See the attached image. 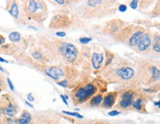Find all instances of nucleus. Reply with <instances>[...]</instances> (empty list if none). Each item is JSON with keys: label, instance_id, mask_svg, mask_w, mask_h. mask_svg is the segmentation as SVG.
<instances>
[{"label": "nucleus", "instance_id": "f257e3e1", "mask_svg": "<svg viewBox=\"0 0 160 124\" xmlns=\"http://www.w3.org/2000/svg\"><path fill=\"white\" fill-rule=\"evenodd\" d=\"M37 39L38 44L51 56L53 64H64L76 68L82 65L83 57L74 44L50 36H39Z\"/></svg>", "mask_w": 160, "mask_h": 124}, {"label": "nucleus", "instance_id": "f03ea898", "mask_svg": "<svg viewBox=\"0 0 160 124\" xmlns=\"http://www.w3.org/2000/svg\"><path fill=\"white\" fill-rule=\"evenodd\" d=\"M17 59L44 73L46 76L55 81L57 85L65 89H74L82 81L84 77L77 68L64 64L42 65L32 60L29 55L25 53H22L18 56Z\"/></svg>", "mask_w": 160, "mask_h": 124}, {"label": "nucleus", "instance_id": "7ed1b4c3", "mask_svg": "<svg viewBox=\"0 0 160 124\" xmlns=\"http://www.w3.org/2000/svg\"><path fill=\"white\" fill-rule=\"evenodd\" d=\"M100 74L101 77L107 83L119 84L122 85V89L139 85L136 77L137 72L134 63L124 58L115 57Z\"/></svg>", "mask_w": 160, "mask_h": 124}, {"label": "nucleus", "instance_id": "20e7f679", "mask_svg": "<svg viewBox=\"0 0 160 124\" xmlns=\"http://www.w3.org/2000/svg\"><path fill=\"white\" fill-rule=\"evenodd\" d=\"M105 83L107 82L102 78L90 80L88 77L84 76L82 81L70 92V97L73 105L80 106L85 104L92 97L99 92L98 91L99 89L101 93H106Z\"/></svg>", "mask_w": 160, "mask_h": 124}, {"label": "nucleus", "instance_id": "39448f33", "mask_svg": "<svg viewBox=\"0 0 160 124\" xmlns=\"http://www.w3.org/2000/svg\"><path fill=\"white\" fill-rule=\"evenodd\" d=\"M116 1L89 0L86 1L80 10V17L83 19H101L116 12Z\"/></svg>", "mask_w": 160, "mask_h": 124}, {"label": "nucleus", "instance_id": "423d86ee", "mask_svg": "<svg viewBox=\"0 0 160 124\" xmlns=\"http://www.w3.org/2000/svg\"><path fill=\"white\" fill-rule=\"evenodd\" d=\"M22 9L28 22L42 24L48 17L47 3L42 0H25L22 2Z\"/></svg>", "mask_w": 160, "mask_h": 124}, {"label": "nucleus", "instance_id": "0eeeda50", "mask_svg": "<svg viewBox=\"0 0 160 124\" xmlns=\"http://www.w3.org/2000/svg\"><path fill=\"white\" fill-rule=\"evenodd\" d=\"M145 32V29L142 26L127 25L112 38L116 43L123 44L133 49Z\"/></svg>", "mask_w": 160, "mask_h": 124}, {"label": "nucleus", "instance_id": "6e6552de", "mask_svg": "<svg viewBox=\"0 0 160 124\" xmlns=\"http://www.w3.org/2000/svg\"><path fill=\"white\" fill-rule=\"evenodd\" d=\"M139 95V91H137L136 87H128L120 89L117 103L113 109L120 111L131 110L133 103Z\"/></svg>", "mask_w": 160, "mask_h": 124}, {"label": "nucleus", "instance_id": "1a4fd4ad", "mask_svg": "<svg viewBox=\"0 0 160 124\" xmlns=\"http://www.w3.org/2000/svg\"><path fill=\"white\" fill-rule=\"evenodd\" d=\"M34 124H72L62 115L52 111H38L33 115Z\"/></svg>", "mask_w": 160, "mask_h": 124}, {"label": "nucleus", "instance_id": "9d476101", "mask_svg": "<svg viewBox=\"0 0 160 124\" xmlns=\"http://www.w3.org/2000/svg\"><path fill=\"white\" fill-rule=\"evenodd\" d=\"M19 111V105L14 97L8 93L2 96L0 98V112L4 116L15 118Z\"/></svg>", "mask_w": 160, "mask_h": 124}, {"label": "nucleus", "instance_id": "9b49d317", "mask_svg": "<svg viewBox=\"0 0 160 124\" xmlns=\"http://www.w3.org/2000/svg\"><path fill=\"white\" fill-rule=\"evenodd\" d=\"M28 54L31 58L32 60H33L37 63L42 64V65H52V64H53V59H51V56L49 55L48 51L39 44L30 48Z\"/></svg>", "mask_w": 160, "mask_h": 124}, {"label": "nucleus", "instance_id": "f8f14e48", "mask_svg": "<svg viewBox=\"0 0 160 124\" xmlns=\"http://www.w3.org/2000/svg\"><path fill=\"white\" fill-rule=\"evenodd\" d=\"M6 10L17 24L20 25L27 24L28 21L26 20L22 9V2L16 1V0L8 1L6 3Z\"/></svg>", "mask_w": 160, "mask_h": 124}, {"label": "nucleus", "instance_id": "ddd939ff", "mask_svg": "<svg viewBox=\"0 0 160 124\" xmlns=\"http://www.w3.org/2000/svg\"><path fill=\"white\" fill-rule=\"evenodd\" d=\"M73 20L66 13H57L52 17L48 28L51 29L65 30L71 27Z\"/></svg>", "mask_w": 160, "mask_h": 124}, {"label": "nucleus", "instance_id": "4468645a", "mask_svg": "<svg viewBox=\"0 0 160 124\" xmlns=\"http://www.w3.org/2000/svg\"><path fill=\"white\" fill-rule=\"evenodd\" d=\"M127 25L128 24L123 21L122 19H118V18L113 19L106 22L102 28L101 32L103 35L113 37Z\"/></svg>", "mask_w": 160, "mask_h": 124}, {"label": "nucleus", "instance_id": "2eb2a0df", "mask_svg": "<svg viewBox=\"0 0 160 124\" xmlns=\"http://www.w3.org/2000/svg\"><path fill=\"white\" fill-rule=\"evenodd\" d=\"M152 44V36L148 31H146L139 39L137 45L134 47V50L138 54H147L150 51Z\"/></svg>", "mask_w": 160, "mask_h": 124}, {"label": "nucleus", "instance_id": "dca6fc26", "mask_svg": "<svg viewBox=\"0 0 160 124\" xmlns=\"http://www.w3.org/2000/svg\"><path fill=\"white\" fill-rule=\"evenodd\" d=\"M92 69L96 74L101 73L105 64V54L102 51H94L91 55Z\"/></svg>", "mask_w": 160, "mask_h": 124}, {"label": "nucleus", "instance_id": "f3484780", "mask_svg": "<svg viewBox=\"0 0 160 124\" xmlns=\"http://www.w3.org/2000/svg\"><path fill=\"white\" fill-rule=\"evenodd\" d=\"M118 97H119V91H109L104 94L103 101L102 103L100 108L103 109H111L114 107L117 103Z\"/></svg>", "mask_w": 160, "mask_h": 124}, {"label": "nucleus", "instance_id": "a211bd4d", "mask_svg": "<svg viewBox=\"0 0 160 124\" xmlns=\"http://www.w3.org/2000/svg\"><path fill=\"white\" fill-rule=\"evenodd\" d=\"M14 124H34L33 116L28 110H23L19 117L16 119Z\"/></svg>", "mask_w": 160, "mask_h": 124}, {"label": "nucleus", "instance_id": "6ab92c4d", "mask_svg": "<svg viewBox=\"0 0 160 124\" xmlns=\"http://www.w3.org/2000/svg\"><path fill=\"white\" fill-rule=\"evenodd\" d=\"M104 94L101 92H98L97 95H95L93 97H92L85 104V107L88 109H94V108H100L102 103L103 101Z\"/></svg>", "mask_w": 160, "mask_h": 124}, {"label": "nucleus", "instance_id": "aec40b11", "mask_svg": "<svg viewBox=\"0 0 160 124\" xmlns=\"http://www.w3.org/2000/svg\"><path fill=\"white\" fill-rule=\"evenodd\" d=\"M131 109L135 110V111H137L139 113L146 112L145 101V98H144L142 95H141L139 94V96L136 98L134 102L133 103Z\"/></svg>", "mask_w": 160, "mask_h": 124}, {"label": "nucleus", "instance_id": "412c9836", "mask_svg": "<svg viewBox=\"0 0 160 124\" xmlns=\"http://www.w3.org/2000/svg\"><path fill=\"white\" fill-rule=\"evenodd\" d=\"M151 50L155 53L160 54V34L156 33L152 37Z\"/></svg>", "mask_w": 160, "mask_h": 124}, {"label": "nucleus", "instance_id": "4be33fe9", "mask_svg": "<svg viewBox=\"0 0 160 124\" xmlns=\"http://www.w3.org/2000/svg\"><path fill=\"white\" fill-rule=\"evenodd\" d=\"M8 37H9L10 41H11V43H21V42L22 41V38H23L21 36V34L19 33V32H17V31L11 32V33L9 34Z\"/></svg>", "mask_w": 160, "mask_h": 124}, {"label": "nucleus", "instance_id": "5701e85b", "mask_svg": "<svg viewBox=\"0 0 160 124\" xmlns=\"http://www.w3.org/2000/svg\"><path fill=\"white\" fill-rule=\"evenodd\" d=\"M8 85H7V82H6L5 77L0 72V92L2 91H5L7 89Z\"/></svg>", "mask_w": 160, "mask_h": 124}, {"label": "nucleus", "instance_id": "b1692460", "mask_svg": "<svg viewBox=\"0 0 160 124\" xmlns=\"http://www.w3.org/2000/svg\"><path fill=\"white\" fill-rule=\"evenodd\" d=\"M96 121L93 120H85V119H77L75 120L74 124H93Z\"/></svg>", "mask_w": 160, "mask_h": 124}, {"label": "nucleus", "instance_id": "393cba45", "mask_svg": "<svg viewBox=\"0 0 160 124\" xmlns=\"http://www.w3.org/2000/svg\"><path fill=\"white\" fill-rule=\"evenodd\" d=\"M62 113L68 116H70V117H77L78 119H83V116L81 115L80 114L77 113V112H71V111H62Z\"/></svg>", "mask_w": 160, "mask_h": 124}, {"label": "nucleus", "instance_id": "a878e982", "mask_svg": "<svg viewBox=\"0 0 160 124\" xmlns=\"http://www.w3.org/2000/svg\"><path fill=\"white\" fill-rule=\"evenodd\" d=\"M92 40V38L91 37H81L79 39V42L83 45H86V44L89 43Z\"/></svg>", "mask_w": 160, "mask_h": 124}, {"label": "nucleus", "instance_id": "bb28decb", "mask_svg": "<svg viewBox=\"0 0 160 124\" xmlns=\"http://www.w3.org/2000/svg\"><path fill=\"white\" fill-rule=\"evenodd\" d=\"M139 3V1H137V0H133V1H131V3H130V6H131L132 9L136 10L137 9Z\"/></svg>", "mask_w": 160, "mask_h": 124}, {"label": "nucleus", "instance_id": "cd10ccee", "mask_svg": "<svg viewBox=\"0 0 160 124\" xmlns=\"http://www.w3.org/2000/svg\"><path fill=\"white\" fill-rule=\"evenodd\" d=\"M121 114V111H119V110H117V109H113L111 110V111H110L108 113V115H110V116H112V117H113V116H117V115H119Z\"/></svg>", "mask_w": 160, "mask_h": 124}, {"label": "nucleus", "instance_id": "c85d7f7f", "mask_svg": "<svg viewBox=\"0 0 160 124\" xmlns=\"http://www.w3.org/2000/svg\"><path fill=\"white\" fill-rule=\"evenodd\" d=\"M118 10H119L120 12H122V13H124V12H125L128 10V7L127 5H125V4H121V5H119V7H118Z\"/></svg>", "mask_w": 160, "mask_h": 124}, {"label": "nucleus", "instance_id": "c756f323", "mask_svg": "<svg viewBox=\"0 0 160 124\" xmlns=\"http://www.w3.org/2000/svg\"><path fill=\"white\" fill-rule=\"evenodd\" d=\"M56 35H57L58 37L62 38V37H65L66 34H65V32H64V31H58L56 33Z\"/></svg>", "mask_w": 160, "mask_h": 124}, {"label": "nucleus", "instance_id": "7c9ffc66", "mask_svg": "<svg viewBox=\"0 0 160 124\" xmlns=\"http://www.w3.org/2000/svg\"><path fill=\"white\" fill-rule=\"evenodd\" d=\"M5 42V38L4 37L2 34H0V46L4 45Z\"/></svg>", "mask_w": 160, "mask_h": 124}, {"label": "nucleus", "instance_id": "2f4dec72", "mask_svg": "<svg viewBox=\"0 0 160 124\" xmlns=\"http://www.w3.org/2000/svg\"><path fill=\"white\" fill-rule=\"evenodd\" d=\"M93 124H110V123L104 121H96L95 123Z\"/></svg>", "mask_w": 160, "mask_h": 124}, {"label": "nucleus", "instance_id": "473e14b6", "mask_svg": "<svg viewBox=\"0 0 160 124\" xmlns=\"http://www.w3.org/2000/svg\"><path fill=\"white\" fill-rule=\"evenodd\" d=\"M7 80H8V84H9V85H10V88H11V89L12 90V91H13V90H14V88H13V85H12L11 81L9 79H7Z\"/></svg>", "mask_w": 160, "mask_h": 124}, {"label": "nucleus", "instance_id": "72a5a7b5", "mask_svg": "<svg viewBox=\"0 0 160 124\" xmlns=\"http://www.w3.org/2000/svg\"><path fill=\"white\" fill-rule=\"evenodd\" d=\"M153 104H154V106H157L158 108H159V109H160V101L154 102Z\"/></svg>", "mask_w": 160, "mask_h": 124}, {"label": "nucleus", "instance_id": "f704fd0d", "mask_svg": "<svg viewBox=\"0 0 160 124\" xmlns=\"http://www.w3.org/2000/svg\"><path fill=\"white\" fill-rule=\"evenodd\" d=\"M60 97H61V98L62 99V101L65 102V103L66 104V105H68V102H67V101H66L65 100V97H64V95H61L60 96Z\"/></svg>", "mask_w": 160, "mask_h": 124}, {"label": "nucleus", "instance_id": "c9c22d12", "mask_svg": "<svg viewBox=\"0 0 160 124\" xmlns=\"http://www.w3.org/2000/svg\"><path fill=\"white\" fill-rule=\"evenodd\" d=\"M0 62H2V63H8V61L6 60V59H3V58L1 57H0Z\"/></svg>", "mask_w": 160, "mask_h": 124}, {"label": "nucleus", "instance_id": "e433bc0d", "mask_svg": "<svg viewBox=\"0 0 160 124\" xmlns=\"http://www.w3.org/2000/svg\"><path fill=\"white\" fill-rule=\"evenodd\" d=\"M113 124H123V123H119V122H116V123H113Z\"/></svg>", "mask_w": 160, "mask_h": 124}]
</instances>
